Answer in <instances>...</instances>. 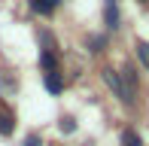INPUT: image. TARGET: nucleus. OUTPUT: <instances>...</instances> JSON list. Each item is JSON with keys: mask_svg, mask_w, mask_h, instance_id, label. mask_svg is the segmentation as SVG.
<instances>
[{"mask_svg": "<svg viewBox=\"0 0 149 146\" xmlns=\"http://www.w3.org/2000/svg\"><path fill=\"white\" fill-rule=\"evenodd\" d=\"M61 131H64V134L76 131V119H73V116H64V119H61Z\"/></svg>", "mask_w": 149, "mask_h": 146, "instance_id": "nucleus-9", "label": "nucleus"}, {"mask_svg": "<svg viewBox=\"0 0 149 146\" xmlns=\"http://www.w3.org/2000/svg\"><path fill=\"white\" fill-rule=\"evenodd\" d=\"M58 6H61V0H31V9L40 12V15H52Z\"/></svg>", "mask_w": 149, "mask_h": 146, "instance_id": "nucleus-2", "label": "nucleus"}, {"mask_svg": "<svg viewBox=\"0 0 149 146\" xmlns=\"http://www.w3.org/2000/svg\"><path fill=\"white\" fill-rule=\"evenodd\" d=\"M104 46H107V37H88V49L91 52H104Z\"/></svg>", "mask_w": 149, "mask_h": 146, "instance_id": "nucleus-8", "label": "nucleus"}, {"mask_svg": "<svg viewBox=\"0 0 149 146\" xmlns=\"http://www.w3.org/2000/svg\"><path fill=\"white\" fill-rule=\"evenodd\" d=\"M43 85H46V91H52V95H58V91L64 88V82H61V76H58V73H46Z\"/></svg>", "mask_w": 149, "mask_h": 146, "instance_id": "nucleus-5", "label": "nucleus"}, {"mask_svg": "<svg viewBox=\"0 0 149 146\" xmlns=\"http://www.w3.org/2000/svg\"><path fill=\"white\" fill-rule=\"evenodd\" d=\"M122 146H140L137 131H131V128H125V131H122Z\"/></svg>", "mask_w": 149, "mask_h": 146, "instance_id": "nucleus-6", "label": "nucleus"}, {"mask_svg": "<svg viewBox=\"0 0 149 146\" xmlns=\"http://www.w3.org/2000/svg\"><path fill=\"white\" fill-rule=\"evenodd\" d=\"M12 131H15V116H12L9 110H0V134L9 137Z\"/></svg>", "mask_w": 149, "mask_h": 146, "instance_id": "nucleus-3", "label": "nucleus"}, {"mask_svg": "<svg viewBox=\"0 0 149 146\" xmlns=\"http://www.w3.org/2000/svg\"><path fill=\"white\" fill-rule=\"evenodd\" d=\"M137 55H140V61H143V67H149V43L146 40L137 43Z\"/></svg>", "mask_w": 149, "mask_h": 146, "instance_id": "nucleus-7", "label": "nucleus"}, {"mask_svg": "<svg viewBox=\"0 0 149 146\" xmlns=\"http://www.w3.org/2000/svg\"><path fill=\"white\" fill-rule=\"evenodd\" d=\"M104 79L110 82V88L119 95V101H128V95H125V88H122V79H119V73H116V70H104ZM128 104H131V101H128Z\"/></svg>", "mask_w": 149, "mask_h": 146, "instance_id": "nucleus-1", "label": "nucleus"}, {"mask_svg": "<svg viewBox=\"0 0 149 146\" xmlns=\"http://www.w3.org/2000/svg\"><path fill=\"white\" fill-rule=\"evenodd\" d=\"M40 67L46 73H58V55L55 52H43V55H40Z\"/></svg>", "mask_w": 149, "mask_h": 146, "instance_id": "nucleus-4", "label": "nucleus"}, {"mask_svg": "<svg viewBox=\"0 0 149 146\" xmlns=\"http://www.w3.org/2000/svg\"><path fill=\"white\" fill-rule=\"evenodd\" d=\"M22 146H43V140H40L37 134H31V137H24V143Z\"/></svg>", "mask_w": 149, "mask_h": 146, "instance_id": "nucleus-10", "label": "nucleus"}]
</instances>
